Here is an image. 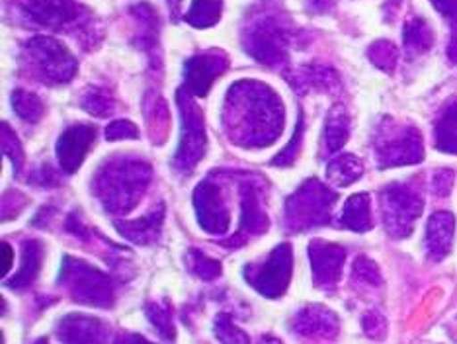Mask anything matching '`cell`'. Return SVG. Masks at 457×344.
<instances>
[{
    "mask_svg": "<svg viewBox=\"0 0 457 344\" xmlns=\"http://www.w3.org/2000/svg\"><path fill=\"white\" fill-rule=\"evenodd\" d=\"M57 281L59 286L67 289L72 301L95 307L113 306L112 280L102 270L87 264L85 260H79L75 256H63Z\"/></svg>",
    "mask_w": 457,
    "mask_h": 344,
    "instance_id": "4",
    "label": "cell"
},
{
    "mask_svg": "<svg viewBox=\"0 0 457 344\" xmlns=\"http://www.w3.org/2000/svg\"><path fill=\"white\" fill-rule=\"evenodd\" d=\"M164 222V206L159 204L154 210L147 215L139 219H133V222H121L118 219L113 227L118 229L121 237H126L128 241L135 245H151L161 237V229Z\"/></svg>",
    "mask_w": 457,
    "mask_h": 344,
    "instance_id": "22",
    "label": "cell"
},
{
    "mask_svg": "<svg viewBox=\"0 0 457 344\" xmlns=\"http://www.w3.org/2000/svg\"><path fill=\"white\" fill-rule=\"evenodd\" d=\"M36 344H47V340H46V339H41V340H37Z\"/></svg>",
    "mask_w": 457,
    "mask_h": 344,
    "instance_id": "51",
    "label": "cell"
},
{
    "mask_svg": "<svg viewBox=\"0 0 457 344\" xmlns=\"http://www.w3.org/2000/svg\"><path fill=\"white\" fill-rule=\"evenodd\" d=\"M453 180H455L453 171H450V169L438 171L432 176V192L440 197L448 196L453 188Z\"/></svg>",
    "mask_w": 457,
    "mask_h": 344,
    "instance_id": "42",
    "label": "cell"
},
{
    "mask_svg": "<svg viewBox=\"0 0 457 344\" xmlns=\"http://www.w3.org/2000/svg\"><path fill=\"white\" fill-rule=\"evenodd\" d=\"M348 138H350V116L342 104H335L325 120V133H323L328 153L340 151L345 147Z\"/></svg>",
    "mask_w": 457,
    "mask_h": 344,
    "instance_id": "24",
    "label": "cell"
},
{
    "mask_svg": "<svg viewBox=\"0 0 457 344\" xmlns=\"http://www.w3.org/2000/svg\"><path fill=\"white\" fill-rule=\"evenodd\" d=\"M352 280H354L356 284L378 288L381 284L379 268L368 256H358L354 260V266H352Z\"/></svg>",
    "mask_w": 457,
    "mask_h": 344,
    "instance_id": "37",
    "label": "cell"
},
{
    "mask_svg": "<svg viewBox=\"0 0 457 344\" xmlns=\"http://www.w3.org/2000/svg\"><path fill=\"white\" fill-rule=\"evenodd\" d=\"M41 256H44V245L39 241H34V239H28V241L22 243V264H20V270L12 276L6 278L4 286L12 288V289H22L32 286L39 270H41Z\"/></svg>",
    "mask_w": 457,
    "mask_h": 344,
    "instance_id": "23",
    "label": "cell"
},
{
    "mask_svg": "<svg viewBox=\"0 0 457 344\" xmlns=\"http://www.w3.org/2000/svg\"><path fill=\"white\" fill-rule=\"evenodd\" d=\"M403 44L411 57L426 54V51L432 49L434 44V31L430 24L420 16L407 20V24L403 26Z\"/></svg>",
    "mask_w": 457,
    "mask_h": 344,
    "instance_id": "26",
    "label": "cell"
},
{
    "mask_svg": "<svg viewBox=\"0 0 457 344\" xmlns=\"http://www.w3.org/2000/svg\"><path fill=\"white\" fill-rule=\"evenodd\" d=\"M337 200V192L317 179H309L286 200V229L299 233L328 223L330 210Z\"/></svg>",
    "mask_w": 457,
    "mask_h": 344,
    "instance_id": "5",
    "label": "cell"
},
{
    "mask_svg": "<svg viewBox=\"0 0 457 344\" xmlns=\"http://www.w3.org/2000/svg\"><path fill=\"white\" fill-rule=\"evenodd\" d=\"M166 4H169V10H170V14H172V20L176 22V20H179V16H180L182 0H166Z\"/></svg>",
    "mask_w": 457,
    "mask_h": 344,
    "instance_id": "49",
    "label": "cell"
},
{
    "mask_svg": "<svg viewBox=\"0 0 457 344\" xmlns=\"http://www.w3.org/2000/svg\"><path fill=\"white\" fill-rule=\"evenodd\" d=\"M284 104L258 80H238L225 98V131L241 147H268L284 131Z\"/></svg>",
    "mask_w": 457,
    "mask_h": 344,
    "instance_id": "1",
    "label": "cell"
},
{
    "mask_svg": "<svg viewBox=\"0 0 457 344\" xmlns=\"http://www.w3.org/2000/svg\"><path fill=\"white\" fill-rule=\"evenodd\" d=\"M363 164L356 155H338L337 159H332L327 166L328 180L335 186H350L361 179Z\"/></svg>",
    "mask_w": 457,
    "mask_h": 344,
    "instance_id": "28",
    "label": "cell"
},
{
    "mask_svg": "<svg viewBox=\"0 0 457 344\" xmlns=\"http://www.w3.org/2000/svg\"><path fill=\"white\" fill-rule=\"evenodd\" d=\"M368 57L378 69L393 72V69L397 67V61H399V47L389 39L373 41L368 49Z\"/></svg>",
    "mask_w": 457,
    "mask_h": 344,
    "instance_id": "33",
    "label": "cell"
},
{
    "mask_svg": "<svg viewBox=\"0 0 457 344\" xmlns=\"http://www.w3.org/2000/svg\"><path fill=\"white\" fill-rule=\"evenodd\" d=\"M0 133H3V153L8 156L10 163H12L14 174L18 176L20 171H22V166H24L22 143H20V139L16 138V133L12 131V128H8V123H3Z\"/></svg>",
    "mask_w": 457,
    "mask_h": 344,
    "instance_id": "36",
    "label": "cell"
},
{
    "mask_svg": "<svg viewBox=\"0 0 457 344\" xmlns=\"http://www.w3.org/2000/svg\"><path fill=\"white\" fill-rule=\"evenodd\" d=\"M270 225V219L264 207V192L262 188L253 176H246V180L241 184V223H238V231L231 241H225L223 245L238 247L245 245L248 239L261 237L266 233Z\"/></svg>",
    "mask_w": 457,
    "mask_h": 344,
    "instance_id": "12",
    "label": "cell"
},
{
    "mask_svg": "<svg viewBox=\"0 0 457 344\" xmlns=\"http://www.w3.org/2000/svg\"><path fill=\"white\" fill-rule=\"evenodd\" d=\"M10 104H12L16 116L28 123H37L41 116H44V102H41L34 92L18 88L12 92V96H10Z\"/></svg>",
    "mask_w": 457,
    "mask_h": 344,
    "instance_id": "31",
    "label": "cell"
},
{
    "mask_svg": "<svg viewBox=\"0 0 457 344\" xmlns=\"http://www.w3.org/2000/svg\"><path fill=\"white\" fill-rule=\"evenodd\" d=\"M379 197L386 231L395 239L409 237L422 214L420 194L407 184H389L383 188Z\"/></svg>",
    "mask_w": 457,
    "mask_h": 344,
    "instance_id": "10",
    "label": "cell"
},
{
    "mask_svg": "<svg viewBox=\"0 0 457 344\" xmlns=\"http://www.w3.org/2000/svg\"><path fill=\"white\" fill-rule=\"evenodd\" d=\"M342 225L350 231L363 233L371 229V207L368 194H354L342 210Z\"/></svg>",
    "mask_w": 457,
    "mask_h": 344,
    "instance_id": "27",
    "label": "cell"
},
{
    "mask_svg": "<svg viewBox=\"0 0 457 344\" xmlns=\"http://www.w3.org/2000/svg\"><path fill=\"white\" fill-rule=\"evenodd\" d=\"M24 54L37 80L49 87H59L77 75L79 63L71 51L49 36H34L26 41Z\"/></svg>",
    "mask_w": 457,
    "mask_h": 344,
    "instance_id": "6",
    "label": "cell"
},
{
    "mask_svg": "<svg viewBox=\"0 0 457 344\" xmlns=\"http://www.w3.org/2000/svg\"><path fill=\"white\" fill-rule=\"evenodd\" d=\"M430 3L452 24V34H457V0H430Z\"/></svg>",
    "mask_w": 457,
    "mask_h": 344,
    "instance_id": "43",
    "label": "cell"
},
{
    "mask_svg": "<svg viewBox=\"0 0 457 344\" xmlns=\"http://www.w3.org/2000/svg\"><path fill=\"white\" fill-rule=\"evenodd\" d=\"M153 169L137 156H112L92 179V194L104 210L113 215H126L147 192Z\"/></svg>",
    "mask_w": 457,
    "mask_h": 344,
    "instance_id": "3",
    "label": "cell"
},
{
    "mask_svg": "<svg viewBox=\"0 0 457 344\" xmlns=\"http://www.w3.org/2000/svg\"><path fill=\"white\" fill-rule=\"evenodd\" d=\"M301 143H303V113H299L297 128H295V133H294L292 141H289L286 147L274 156L272 164L274 166H289V164H294V161L297 159L299 153H301Z\"/></svg>",
    "mask_w": 457,
    "mask_h": 344,
    "instance_id": "38",
    "label": "cell"
},
{
    "mask_svg": "<svg viewBox=\"0 0 457 344\" xmlns=\"http://www.w3.org/2000/svg\"><path fill=\"white\" fill-rule=\"evenodd\" d=\"M228 69V57L221 51H202L184 63V88L192 96H207L213 82Z\"/></svg>",
    "mask_w": 457,
    "mask_h": 344,
    "instance_id": "13",
    "label": "cell"
},
{
    "mask_svg": "<svg viewBox=\"0 0 457 344\" xmlns=\"http://www.w3.org/2000/svg\"><path fill=\"white\" fill-rule=\"evenodd\" d=\"M55 332L61 344H108L110 329L98 317L69 313L59 319Z\"/></svg>",
    "mask_w": 457,
    "mask_h": 344,
    "instance_id": "17",
    "label": "cell"
},
{
    "mask_svg": "<svg viewBox=\"0 0 457 344\" xmlns=\"http://www.w3.org/2000/svg\"><path fill=\"white\" fill-rule=\"evenodd\" d=\"M116 344H153L147 339H143L141 335H133V332H121L118 337Z\"/></svg>",
    "mask_w": 457,
    "mask_h": 344,
    "instance_id": "48",
    "label": "cell"
},
{
    "mask_svg": "<svg viewBox=\"0 0 457 344\" xmlns=\"http://www.w3.org/2000/svg\"><path fill=\"white\" fill-rule=\"evenodd\" d=\"M129 14L137 22V34L133 38V46L143 49L149 57L151 67L154 71L161 69V47H159V34H161V18L159 13L149 3H137L129 6Z\"/></svg>",
    "mask_w": 457,
    "mask_h": 344,
    "instance_id": "18",
    "label": "cell"
},
{
    "mask_svg": "<svg viewBox=\"0 0 457 344\" xmlns=\"http://www.w3.org/2000/svg\"><path fill=\"white\" fill-rule=\"evenodd\" d=\"M338 317L323 306H307L292 321V329L305 339H332L338 335Z\"/></svg>",
    "mask_w": 457,
    "mask_h": 344,
    "instance_id": "19",
    "label": "cell"
},
{
    "mask_svg": "<svg viewBox=\"0 0 457 344\" xmlns=\"http://www.w3.org/2000/svg\"><path fill=\"white\" fill-rule=\"evenodd\" d=\"M145 120H147L153 128H161V131H166V120H169V112H166V102L162 98H154L149 102V110L145 112Z\"/></svg>",
    "mask_w": 457,
    "mask_h": 344,
    "instance_id": "40",
    "label": "cell"
},
{
    "mask_svg": "<svg viewBox=\"0 0 457 344\" xmlns=\"http://www.w3.org/2000/svg\"><path fill=\"white\" fill-rule=\"evenodd\" d=\"M139 130L137 125L129 120H118L112 122L106 128V139L108 141H120V139H137Z\"/></svg>",
    "mask_w": 457,
    "mask_h": 344,
    "instance_id": "39",
    "label": "cell"
},
{
    "mask_svg": "<svg viewBox=\"0 0 457 344\" xmlns=\"http://www.w3.org/2000/svg\"><path fill=\"white\" fill-rule=\"evenodd\" d=\"M309 260L313 270V281L320 289H332L340 280L342 266L346 260V250L340 245L315 239L309 245Z\"/></svg>",
    "mask_w": 457,
    "mask_h": 344,
    "instance_id": "15",
    "label": "cell"
},
{
    "mask_svg": "<svg viewBox=\"0 0 457 344\" xmlns=\"http://www.w3.org/2000/svg\"><path fill=\"white\" fill-rule=\"evenodd\" d=\"M194 210L197 223L210 235H225L228 231V210L223 202L220 186L205 179L194 192Z\"/></svg>",
    "mask_w": 457,
    "mask_h": 344,
    "instance_id": "14",
    "label": "cell"
},
{
    "mask_svg": "<svg viewBox=\"0 0 457 344\" xmlns=\"http://www.w3.org/2000/svg\"><path fill=\"white\" fill-rule=\"evenodd\" d=\"M286 80L299 94H305L309 90L328 92L338 88L340 85L338 72L327 65H319V63H311V65H303L292 72H287Z\"/></svg>",
    "mask_w": 457,
    "mask_h": 344,
    "instance_id": "21",
    "label": "cell"
},
{
    "mask_svg": "<svg viewBox=\"0 0 457 344\" xmlns=\"http://www.w3.org/2000/svg\"><path fill=\"white\" fill-rule=\"evenodd\" d=\"M12 263H14V250L8 243H3V260H0V273H3V276L8 274V270L12 268Z\"/></svg>",
    "mask_w": 457,
    "mask_h": 344,
    "instance_id": "47",
    "label": "cell"
},
{
    "mask_svg": "<svg viewBox=\"0 0 457 344\" xmlns=\"http://www.w3.org/2000/svg\"><path fill=\"white\" fill-rule=\"evenodd\" d=\"M455 231V217L450 212H436L426 225V253L432 260H442L450 255Z\"/></svg>",
    "mask_w": 457,
    "mask_h": 344,
    "instance_id": "20",
    "label": "cell"
},
{
    "mask_svg": "<svg viewBox=\"0 0 457 344\" xmlns=\"http://www.w3.org/2000/svg\"><path fill=\"white\" fill-rule=\"evenodd\" d=\"M186 264H188L190 273L202 280H215L221 276V263L212 256L202 253L200 248H190L186 255Z\"/></svg>",
    "mask_w": 457,
    "mask_h": 344,
    "instance_id": "32",
    "label": "cell"
},
{
    "mask_svg": "<svg viewBox=\"0 0 457 344\" xmlns=\"http://www.w3.org/2000/svg\"><path fill=\"white\" fill-rule=\"evenodd\" d=\"M213 332L221 344H251L246 332L238 329L228 313H220L213 321Z\"/></svg>",
    "mask_w": 457,
    "mask_h": 344,
    "instance_id": "35",
    "label": "cell"
},
{
    "mask_svg": "<svg viewBox=\"0 0 457 344\" xmlns=\"http://www.w3.org/2000/svg\"><path fill=\"white\" fill-rule=\"evenodd\" d=\"M261 344H282V340H278V339H274V337H262Z\"/></svg>",
    "mask_w": 457,
    "mask_h": 344,
    "instance_id": "50",
    "label": "cell"
},
{
    "mask_svg": "<svg viewBox=\"0 0 457 344\" xmlns=\"http://www.w3.org/2000/svg\"><path fill=\"white\" fill-rule=\"evenodd\" d=\"M176 104L180 112V145L174 155V169L182 174H190L207 149L204 113L194 102L192 94L184 87L176 90Z\"/></svg>",
    "mask_w": 457,
    "mask_h": 344,
    "instance_id": "7",
    "label": "cell"
},
{
    "mask_svg": "<svg viewBox=\"0 0 457 344\" xmlns=\"http://www.w3.org/2000/svg\"><path fill=\"white\" fill-rule=\"evenodd\" d=\"M436 149L457 155V100H452L434 125Z\"/></svg>",
    "mask_w": 457,
    "mask_h": 344,
    "instance_id": "25",
    "label": "cell"
},
{
    "mask_svg": "<svg viewBox=\"0 0 457 344\" xmlns=\"http://www.w3.org/2000/svg\"><path fill=\"white\" fill-rule=\"evenodd\" d=\"M361 327H363V332H366L368 337L381 339L383 335H386L387 321H386V317L381 315V313L371 311V313H368L366 317L361 319Z\"/></svg>",
    "mask_w": 457,
    "mask_h": 344,
    "instance_id": "41",
    "label": "cell"
},
{
    "mask_svg": "<svg viewBox=\"0 0 457 344\" xmlns=\"http://www.w3.org/2000/svg\"><path fill=\"white\" fill-rule=\"evenodd\" d=\"M145 315H147V319L151 321V325L154 327V331H157L164 340L174 342L176 329H174L172 313H170L169 307H164L162 304H154V301H151V304L145 306Z\"/></svg>",
    "mask_w": 457,
    "mask_h": 344,
    "instance_id": "34",
    "label": "cell"
},
{
    "mask_svg": "<svg viewBox=\"0 0 457 344\" xmlns=\"http://www.w3.org/2000/svg\"><path fill=\"white\" fill-rule=\"evenodd\" d=\"M29 184L39 186V188H54L59 184V176L49 164H44L39 171L34 172L32 179H29Z\"/></svg>",
    "mask_w": 457,
    "mask_h": 344,
    "instance_id": "44",
    "label": "cell"
},
{
    "mask_svg": "<svg viewBox=\"0 0 457 344\" xmlns=\"http://www.w3.org/2000/svg\"><path fill=\"white\" fill-rule=\"evenodd\" d=\"M24 14L36 24L54 31H79L88 28V10L77 0H28Z\"/></svg>",
    "mask_w": 457,
    "mask_h": 344,
    "instance_id": "11",
    "label": "cell"
},
{
    "mask_svg": "<svg viewBox=\"0 0 457 344\" xmlns=\"http://www.w3.org/2000/svg\"><path fill=\"white\" fill-rule=\"evenodd\" d=\"M297 36L299 31L282 4L278 0H262L246 14L241 44L254 61L266 67H279L289 59V47Z\"/></svg>",
    "mask_w": 457,
    "mask_h": 344,
    "instance_id": "2",
    "label": "cell"
},
{
    "mask_svg": "<svg viewBox=\"0 0 457 344\" xmlns=\"http://www.w3.org/2000/svg\"><path fill=\"white\" fill-rule=\"evenodd\" d=\"M80 108L96 118H106L116 108V100L106 88L88 87L80 98Z\"/></svg>",
    "mask_w": 457,
    "mask_h": 344,
    "instance_id": "30",
    "label": "cell"
},
{
    "mask_svg": "<svg viewBox=\"0 0 457 344\" xmlns=\"http://www.w3.org/2000/svg\"><path fill=\"white\" fill-rule=\"evenodd\" d=\"M65 229L71 233V235H77V237H82V239H88V229L85 227V223L80 222V219L77 217V214H71L67 217V223H65Z\"/></svg>",
    "mask_w": 457,
    "mask_h": 344,
    "instance_id": "45",
    "label": "cell"
},
{
    "mask_svg": "<svg viewBox=\"0 0 457 344\" xmlns=\"http://www.w3.org/2000/svg\"><path fill=\"white\" fill-rule=\"evenodd\" d=\"M96 133L98 131L95 125H88V123L71 125L69 130L61 133V138L55 145V153H57L59 166L67 174H75L80 169L87 153L96 141Z\"/></svg>",
    "mask_w": 457,
    "mask_h": 344,
    "instance_id": "16",
    "label": "cell"
},
{
    "mask_svg": "<svg viewBox=\"0 0 457 344\" xmlns=\"http://www.w3.org/2000/svg\"><path fill=\"white\" fill-rule=\"evenodd\" d=\"M55 214H57V207H54V206H44V207H41V210L36 214L32 225H34V227H46V225L51 222V217H54Z\"/></svg>",
    "mask_w": 457,
    "mask_h": 344,
    "instance_id": "46",
    "label": "cell"
},
{
    "mask_svg": "<svg viewBox=\"0 0 457 344\" xmlns=\"http://www.w3.org/2000/svg\"><path fill=\"white\" fill-rule=\"evenodd\" d=\"M376 155L379 169L422 163V135L412 125H379V135H376Z\"/></svg>",
    "mask_w": 457,
    "mask_h": 344,
    "instance_id": "8",
    "label": "cell"
},
{
    "mask_svg": "<svg viewBox=\"0 0 457 344\" xmlns=\"http://www.w3.org/2000/svg\"><path fill=\"white\" fill-rule=\"evenodd\" d=\"M221 10L223 0H192V6L188 13H186L184 20L197 29L212 28L220 22Z\"/></svg>",
    "mask_w": 457,
    "mask_h": 344,
    "instance_id": "29",
    "label": "cell"
},
{
    "mask_svg": "<svg viewBox=\"0 0 457 344\" xmlns=\"http://www.w3.org/2000/svg\"><path fill=\"white\" fill-rule=\"evenodd\" d=\"M294 270V250L292 245H278L268 258L261 264H246L243 268V276L248 286L254 288L264 298L278 299L286 294L292 280Z\"/></svg>",
    "mask_w": 457,
    "mask_h": 344,
    "instance_id": "9",
    "label": "cell"
}]
</instances>
